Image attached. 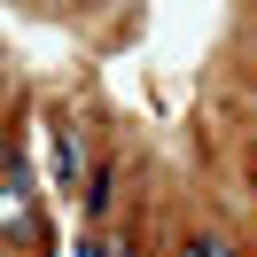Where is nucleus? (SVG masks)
I'll list each match as a JSON object with an SVG mask.
<instances>
[{
  "label": "nucleus",
  "instance_id": "obj_1",
  "mask_svg": "<svg viewBox=\"0 0 257 257\" xmlns=\"http://www.w3.org/2000/svg\"><path fill=\"white\" fill-rule=\"evenodd\" d=\"M0 226L8 234H32V179H24V164L0 172Z\"/></svg>",
  "mask_w": 257,
  "mask_h": 257
},
{
  "label": "nucleus",
  "instance_id": "obj_3",
  "mask_svg": "<svg viewBox=\"0 0 257 257\" xmlns=\"http://www.w3.org/2000/svg\"><path fill=\"white\" fill-rule=\"evenodd\" d=\"M78 257H125V241H86Z\"/></svg>",
  "mask_w": 257,
  "mask_h": 257
},
{
  "label": "nucleus",
  "instance_id": "obj_2",
  "mask_svg": "<svg viewBox=\"0 0 257 257\" xmlns=\"http://www.w3.org/2000/svg\"><path fill=\"white\" fill-rule=\"evenodd\" d=\"M187 257H234V249H226V234H195V241H187Z\"/></svg>",
  "mask_w": 257,
  "mask_h": 257
}]
</instances>
